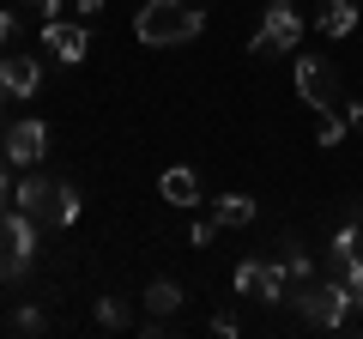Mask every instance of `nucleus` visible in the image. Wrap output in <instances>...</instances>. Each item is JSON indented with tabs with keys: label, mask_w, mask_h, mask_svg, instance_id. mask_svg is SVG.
Segmentation results:
<instances>
[{
	"label": "nucleus",
	"mask_w": 363,
	"mask_h": 339,
	"mask_svg": "<svg viewBox=\"0 0 363 339\" xmlns=\"http://www.w3.org/2000/svg\"><path fill=\"white\" fill-rule=\"evenodd\" d=\"M13 206L25 212L37 230H61V224L79 218V188L61 182V176H25L13 188Z\"/></svg>",
	"instance_id": "obj_1"
},
{
	"label": "nucleus",
	"mask_w": 363,
	"mask_h": 339,
	"mask_svg": "<svg viewBox=\"0 0 363 339\" xmlns=\"http://www.w3.org/2000/svg\"><path fill=\"white\" fill-rule=\"evenodd\" d=\"M133 30H140V43H152V49H176V43H194L200 30H206V13L188 6V0H145L140 18H133Z\"/></svg>",
	"instance_id": "obj_2"
},
{
	"label": "nucleus",
	"mask_w": 363,
	"mask_h": 339,
	"mask_svg": "<svg viewBox=\"0 0 363 339\" xmlns=\"http://www.w3.org/2000/svg\"><path fill=\"white\" fill-rule=\"evenodd\" d=\"M30 261H37V224L25 212H0V285H18L30 279Z\"/></svg>",
	"instance_id": "obj_3"
},
{
	"label": "nucleus",
	"mask_w": 363,
	"mask_h": 339,
	"mask_svg": "<svg viewBox=\"0 0 363 339\" xmlns=\"http://www.w3.org/2000/svg\"><path fill=\"white\" fill-rule=\"evenodd\" d=\"M297 49H303V18H297V6H291V0H272L248 55H255V61H279V55H297Z\"/></svg>",
	"instance_id": "obj_4"
},
{
	"label": "nucleus",
	"mask_w": 363,
	"mask_h": 339,
	"mask_svg": "<svg viewBox=\"0 0 363 339\" xmlns=\"http://www.w3.org/2000/svg\"><path fill=\"white\" fill-rule=\"evenodd\" d=\"M297 97L315 109V116L345 109V85H339L333 61H321V55H297Z\"/></svg>",
	"instance_id": "obj_5"
},
{
	"label": "nucleus",
	"mask_w": 363,
	"mask_h": 339,
	"mask_svg": "<svg viewBox=\"0 0 363 339\" xmlns=\"http://www.w3.org/2000/svg\"><path fill=\"white\" fill-rule=\"evenodd\" d=\"M345 285H333V279H309V285L291 291V303H303V321L321 327V333H333V327H345Z\"/></svg>",
	"instance_id": "obj_6"
},
{
	"label": "nucleus",
	"mask_w": 363,
	"mask_h": 339,
	"mask_svg": "<svg viewBox=\"0 0 363 339\" xmlns=\"http://www.w3.org/2000/svg\"><path fill=\"white\" fill-rule=\"evenodd\" d=\"M236 297L255 303H291V273L279 261H242L236 267Z\"/></svg>",
	"instance_id": "obj_7"
},
{
	"label": "nucleus",
	"mask_w": 363,
	"mask_h": 339,
	"mask_svg": "<svg viewBox=\"0 0 363 339\" xmlns=\"http://www.w3.org/2000/svg\"><path fill=\"white\" fill-rule=\"evenodd\" d=\"M43 49H49L61 67H79V61H85V49H91V37H85V25L49 18V25H43Z\"/></svg>",
	"instance_id": "obj_8"
},
{
	"label": "nucleus",
	"mask_w": 363,
	"mask_h": 339,
	"mask_svg": "<svg viewBox=\"0 0 363 339\" xmlns=\"http://www.w3.org/2000/svg\"><path fill=\"white\" fill-rule=\"evenodd\" d=\"M43 145H49V128H43V121H13V128H6V145H0V152H6V164L30 170V164L43 157Z\"/></svg>",
	"instance_id": "obj_9"
},
{
	"label": "nucleus",
	"mask_w": 363,
	"mask_h": 339,
	"mask_svg": "<svg viewBox=\"0 0 363 339\" xmlns=\"http://www.w3.org/2000/svg\"><path fill=\"white\" fill-rule=\"evenodd\" d=\"M37 55H18V49H6L0 55V85H6V97H30L37 91Z\"/></svg>",
	"instance_id": "obj_10"
},
{
	"label": "nucleus",
	"mask_w": 363,
	"mask_h": 339,
	"mask_svg": "<svg viewBox=\"0 0 363 339\" xmlns=\"http://www.w3.org/2000/svg\"><path fill=\"white\" fill-rule=\"evenodd\" d=\"M157 194H164L169 200V206H194V200H200V176H194V170H164V182H157Z\"/></svg>",
	"instance_id": "obj_11"
},
{
	"label": "nucleus",
	"mask_w": 363,
	"mask_h": 339,
	"mask_svg": "<svg viewBox=\"0 0 363 339\" xmlns=\"http://www.w3.org/2000/svg\"><path fill=\"white\" fill-rule=\"evenodd\" d=\"M357 30V0H321V37H351Z\"/></svg>",
	"instance_id": "obj_12"
},
{
	"label": "nucleus",
	"mask_w": 363,
	"mask_h": 339,
	"mask_svg": "<svg viewBox=\"0 0 363 339\" xmlns=\"http://www.w3.org/2000/svg\"><path fill=\"white\" fill-rule=\"evenodd\" d=\"M212 218H218V230H242V224H255V200L248 194H224L218 206H212Z\"/></svg>",
	"instance_id": "obj_13"
},
{
	"label": "nucleus",
	"mask_w": 363,
	"mask_h": 339,
	"mask_svg": "<svg viewBox=\"0 0 363 339\" xmlns=\"http://www.w3.org/2000/svg\"><path fill=\"white\" fill-rule=\"evenodd\" d=\"M176 309H182V285L176 279H157V285L145 291V315H152V321H169Z\"/></svg>",
	"instance_id": "obj_14"
},
{
	"label": "nucleus",
	"mask_w": 363,
	"mask_h": 339,
	"mask_svg": "<svg viewBox=\"0 0 363 339\" xmlns=\"http://www.w3.org/2000/svg\"><path fill=\"white\" fill-rule=\"evenodd\" d=\"M279 267L291 273V291H297V285H309V279H315V261L303 255L297 243H279Z\"/></svg>",
	"instance_id": "obj_15"
},
{
	"label": "nucleus",
	"mask_w": 363,
	"mask_h": 339,
	"mask_svg": "<svg viewBox=\"0 0 363 339\" xmlns=\"http://www.w3.org/2000/svg\"><path fill=\"white\" fill-rule=\"evenodd\" d=\"M97 321L104 327H128V303L121 297H97Z\"/></svg>",
	"instance_id": "obj_16"
},
{
	"label": "nucleus",
	"mask_w": 363,
	"mask_h": 339,
	"mask_svg": "<svg viewBox=\"0 0 363 339\" xmlns=\"http://www.w3.org/2000/svg\"><path fill=\"white\" fill-rule=\"evenodd\" d=\"M43 327H49V315H43V309H18L13 315V333H43Z\"/></svg>",
	"instance_id": "obj_17"
},
{
	"label": "nucleus",
	"mask_w": 363,
	"mask_h": 339,
	"mask_svg": "<svg viewBox=\"0 0 363 339\" xmlns=\"http://www.w3.org/2000/svg\"><path fill=\"white\" fill-rule=\"evenodd\" d=\"M339 140H345V109L321 116V145H339Z\"/></svg>",
	"instance_id": "obj_18"
},
{
	"label": "nucleus",
	"mask_w": 363,
	"mask_h": 339,
	"mask_svg": "<svg viewBox=\"0 0 363 339\" xmlns=\"http://www.w3.org/2000/svg\"><path fill=\"white\" fill-rule=\"evenodd\" d=\"M6 49H18V18L13 13H0V55Z\"/></svg>",
	"instance_id": "obj_19"
},
{
	"label": "nucleus",
	"mask_w": 363,
	"mask_h": 339,
	"mask_svg": "<svg viewBox=\"0 0 363 339\" xmlns=\"http://www.w3.org/2000/svg\"><path fill=\"white\" fill-rule=\"evenodd\" d=\"M212 236H218V218H200L194 224V248H212Z\"/></svg>",
	"instance_id": "obj_20"
},
{
	"label": "nucleus",
	"mask_w": 363,
	"mask_h": 339,
	"mask_svg": "<svg viewBox=\"0 0 363 339\" xmlns=\"http://www.w3.org/2000/svg\"><path fill=\"white\" fill-rule=\"evenodd\" d=\"M25 6L43 18V25H49V18H61V0H25Z\"/></svg>",
	"instance_id": "obj_21"
},
{
	"label": "nucleus",
	"mask_w": 363,
	"mask_h": 339,
	"mask_svg": "<svg viewBox=\"0 0 363 339\" xmlns=\"http://www.w3.org/2000/svg\"><path fill=\"white\" fill-rule=\"evenodd\" d=\"M6 200H13V182H6V152H0V212H6Z\"/></svg>",
	"instance_id": "obj_22"
},
{
	"label": "nucleus",
	"mask_w": 363,
	"mask_h": 339,
	"mask_svg": "<svg viewBox=\"0 0 363 339\" xmlns=\"http://www.w3.org/2000/svg\"><path fill=\"white\" fill-rule=\"evenodd\" d=\"M345 128H357V133H363V104H345Z\"/></svg>",
	"instance_id": "obj_23"
},
{
	"label": "nucleus",
	"mask_w": 363,
	"mask_h": 339,
	"mask_svg": "<svg viewBox=\"0 0 363 339\" xmlns=\"http://www.w3.org/2000/svg\"><path fill=\"white\" fill-rule=\"evenodd\" d=\"M73 6H79V18H97V13H104V0H73Z\"/></svg>",
	"instance_id": "obj_24"
},
{
	"label": "nucleus",
	"mask_w": 363,
	"mask_h": 339,
	"mask_svg": "<svg viewBox=\"0 0 363 339\" xmlns=\"http://www.w3.org/2000/svg\"><path fill=\"white\" fill-rule=\"evenodd\" d=\"M0 104H6V85H0Z\"/></svg>",
	"instance_id": "obj_25"
}]
</instances>
